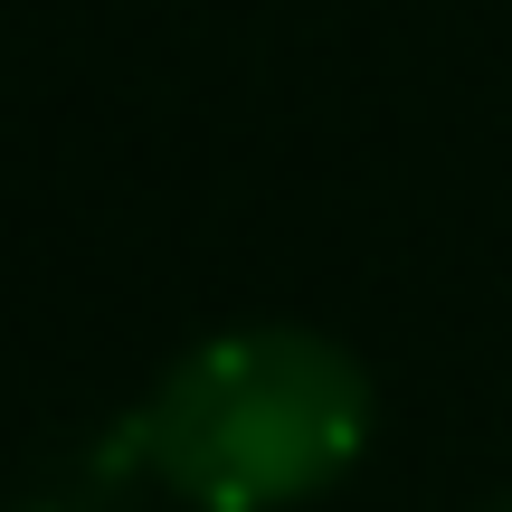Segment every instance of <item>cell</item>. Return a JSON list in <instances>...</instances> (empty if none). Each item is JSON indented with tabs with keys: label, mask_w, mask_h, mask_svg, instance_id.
Returning a JSON list of instances; mask_svg holds the SVG:
<instances>
[{
	"label": "cell",
	"mask_w": 512,
	"mask_h": 512,
	"mask_svg": "<svg viewBox=\"0 0 512 512\" xmlns=\"http://www.w3.org/2000/svg\"><path fill=\"white\" fill-rule=\"evenodd\" d=\"M370 446V380L304 323H247L181 351L133 408L124 456L190 512H294Z\"/></svg>",
	"instance_id": "cell-1"
},
{
	"label": "cell",
	"mask_w": 512,
	"mask_h": 512,
	"mask_svg": "<svg viewBox=\"0 0 512 512\" xmlns=\"http://www.w3.org/2000/svg\"><path fill=\"white\" fill-rule=\"evenodd\" d=\"M38 512H57V503H38Z\"/></svg>",
	"instance_id": "cell-2"
}]
</instances>
